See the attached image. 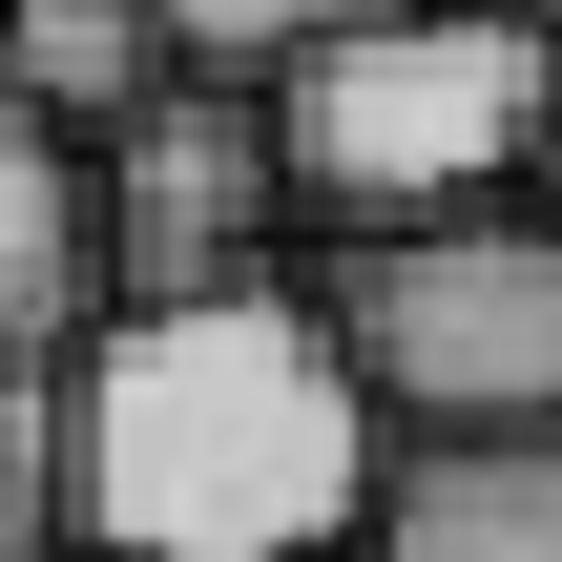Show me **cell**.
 Listing matches in <instances>:
<instances>
[{"mask_svg":"<svg viewBox=\"0 0 562 562\" xmlns=\"http://www.w3.org/2000/svg\"><path fill=\"white\" fill-rule=\"evenodd\" d=\"M63 521H83V562H375L396 417L355 396V355L292 271L167 292L63 355Z\"/></svg>","mask_w":562,"mask_h":562,"instance_id":"6da1fadb","label":"cell"},{"mask_svg":"<svg viewBox=\"0 0 562 562\" xmlns=\"http://www.w3.org/2000/svg\"><path fill=\"white\" fill-rule=\"evenodd\" d=\"M271 146H292V229H334V250L542 209V167H562V21H521V0L355 21V42H313L271 83Z\"/></svg>","mask_w":562,"mask_h":562,"instance_id":"7a4b0ae2","label":"cell"},{"mask_svg":"<svg viewBox=\"0 0 562 562\" xmlns=\"http://www.w3.org/2000/svg\"><path fill=\"white\" fill-rule=\"evenodd\" d=\"M355 396L417 438V459H480V438H562V209H480V229H375L313 271Z\"/></svg>","mask_w":562,"mask_h":562,"instance_id":"3957f363","label":"cell"},{"mask_svg":"<svg viewBox=\"0 0 562 562\" xmlns=\"http://www.w3.org/2000/svg\"><path fill=\"white\" fill-rule=\"evenodd\" d=\"M271 229H292L271 83H167L146 125H104V313H167V292H271Z\"/></svg>","mask_w":562,"mask_h":562,"instance_id":"277c9868","label":"cell"},{"mask_svg":"<svg viewBox=\"0 0 562 562\" xmlns=\"http://www.w3.org/2000/svg\"><path fill=\"white\" fill-rule=\"evenodd\" d=\"M104 334V146L0 83V375H63Z\"/></svg>","mask_w":562,"mask_h":562,"instance_id":"5b68a950","label":"cell"},{"mask_svg":"<svg viewBox=\"0 0 562 562\" xmlns=\"http://www.w3.org/2000/svg\"><path fill=\"white\" fill-rule=\"evenodd\" d=\"M0 83L104 146V125H146L188 83V42H167V0H0Z\"/></svg>","mask_w":562,"mask_h":562,"instance_id":"8992f818","label":"cell"},{"mask_svg":"<svg viewBox=\"0 0 562 562\" xmlns=\"http://www.w3.org/2000/svg\"><path fill=\"white\" fill-rule=\"evenodd\" d=\"M375 562H562V438H480V459H396Z\"/></svg>","mask_w":562,"mask_h":562,"instance_id":"52a82bcc","label":"cell"},{"mask_svg":"<svg viewBox=\"0 0 562 562\" xmlns=\"http://www.w3.org/2000/svg\"><path fill=\"white\" fill-rule=\"evenodd\" d=\"M355 21H417V0H167L188 83H292V63H313V42H355Z\"/></svg>","mask_w":562,"mask_h":562,"instance_id":"ba28073f","label":"cell"},{"mask_svg":"<svg viewBox=\"0 0 562 562\" xmlns=\"http://www.w3.org/2000/svg\"><path fill=\"white\" fill-rule=\"evenodd\" d=\"M63 375H0V562H63Z\"/></svg>","mask_w":562,"mask_h":562,"instance_id":"9c48e42d","label":"cell"},{"mask_svg":"<svg viewBox=\"0 0 562 562\" xmlns=\"http://www.w3.org/2000/svg\"><path fill=\"white\" fill-rule=\"evenodd\" d=\"M521 21H562V0H521Z\"/></svg>","mask_w":562,"mask_h":562,"instance_id":"30bf717a","label":"cell"},{"mask_svg":"<svg viewBox=\"0 0 562 562\" xmlns=\"http://www.w3.org/2000/svg\"><path fill=\"white\" fill-rule=\"evenodd\" d=\"M542 209H562V167H542Z\"/></svg>","mask_w":562,"mask_h":562,"instance_id":"8fae6325","label":"cell"}]
</instances>
